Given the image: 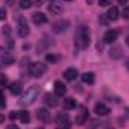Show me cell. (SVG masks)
Here are the masks:
<instances>
[{
	"mask_svg": "<svg viewBox=\"0 0 129 129\" xmlns=\"http://www.w3.org/2000/svg\"><path fill=\"white\" fill-rule=\"evenodd\" d=\"M90 44V32L86 26L78 27V30L75 33V47H78L80 50L87 48Z\"/></svg>",
	"mask_w": 129,
	"mask_h": 129,
	"instance_id": "cell-1",
	"label": "cell"
},
{
	"mask_svg": "<svg viewBox=\"0 0 129 129\" xmlns=\"http://www.w3.org/2000/svg\"><path fill=\"white\" fill-rule=\"evenodd\" d=\"M38 92H39V87H38V86H32L29 90H26V93H24L23 96L20 98V104H21L23 107L32 104L33 101L36 99V96H38Z\"/></svg>",
	"mask_w": 129,
	"mask_h": 129,
	"instance_id": "cell-2",
	"label": "cell"
},
{
	"mask_svg": "<svg viewBox=\"0 0 129 129\" xmlns=\"http://www.w3.org/2000/svg\"><path fill=\"white\" fill-rule=\"evenodd\" d=\"M45 71H47V64L41 63V62H33V63L29 64V74L35 78L41 77Z\"/></svg>",
	"mask_w": 129,
	"mask_h": 129,
	"instance_id": "cell-3",
	"label": "cell"
},
{
	"mask_svg": "<svg viewBox=\"0 0 129 129\" xmlns=\"http://www.w3.org/2000/svg\"><path fill=\"white\" fill-rule=\"evenodd\" d=\"M17 32L21 38H26L29 35V24L26 21L24 17H18V26H17Z\"/></svg>",
	"mask_w": 129,
	"mask_h": 129,
	"instance_id": "cell-4",
	"label": "cell"
},
{
	"mask_svg": "<svg viewBox=\"0 0 129 129\" xmlns=\"http://www.w3.org/2000/svg\"><path fill=\"white\" fill-rule=\"evenodd\" d=\"M69 29V21L68 20H60L53 24V32L54 33H63Z\"/></svg>",
	"mask_w": 129,
	"mask_h": 129,
	"instance_id": "cell-5",
	"label": "cell"
},
{
	"mask_svg": "<svg viewBox=\"0 0 129 129\" xmlns=\"http://www.w3.org/2000/svg\"><path fill=\"white\" fill-rule=\"evenodd\" d=\"M117 36H119V33L116 32V30H107L105 35H104V38H102V41L105 44H113L117 39Z\"/></svg>",
	"mask_w": 129,
	"mask_h": 129,
	"instance_id": "cell-6",
	"label": "cell"
},
{
	"mask_svg": "<svg viewBox=\"0 0 129 129\" xmlns=\"http://www.w3.org/2000/svg\"><path fill=\"white\" fill-rule=\"evenodd\" d=\"M48 11L53 14V15H59L62 12V5L57 2V0H51L50 5H48Z\"/></svg>",
	"mask_w": 129,
	"mask_h": 129,
	"instance_id": "cell-7",
	"label": "cell"
},
{
	"mask_svg": "<svg viewBox=\"0 0 129 129\" xmlns=\"http://www.w3.org/2000/svg\"><path fill=\"white\" fill-rule=\"evenodd\" d=\"M32 20L36 26H42V24L47 23V17H45V14H42V12H35L32 15Z\"/></svg>",
	"mask_w": 129,
	"mask_h": 129,
	"instance_id": "cell-8",
	"label": "cell"
},
{
	"mask_svg": "<svg viewBox=\"0 0 129 129\" xmlns=\"http://www.w3.org/2000/svg\"><path fill=\"white\" fill-rule=\"evenodd\" d=\"M95 113H96L98 116H107V114H110V108L105 104L98 102L96 105H95Z\"/></svg>",
	"mask_w": 129,
	"mask_h": 129,
	"instance_id": "cell-9",
	"label": "cell"
},
{
	"mask_svg": "<svg viewBox=\"0 0 129 129\" xmlns=\"http://www.w3.org/2000/svg\"><path fill=\"white\" fill-rule=\"evenodd\" d=\"M63 77L68 80V81H74V80L78 77V71H77L75 68H69V69H66V71H64Z\"/></svg>",
	"mask_w": 129,
	"mask_h": 129,
	"instance_id": "cell-10",
	"label": "cell"
},
{
	"mask_svg": "<svg viewBox=\"0 0 129 129\" xmlns=\"http://www.w3.org/2000/svg\"><path fill=\"white\" fill-rule=\"evenodd\" d=\"M54 92H56L57 96H64L66 95V86L62 81H56L54 83Z\"/></svg>",
	"mask_w": 129,
	"mask_h": 129,
	"instance_id": "cell-11",
	"label": "cell"
},
{
	"mask_svg": "<svg viewBox=\"0 0 129 129\" xmlns=\"http://www.w3.org/2000/svg\"><path fill=\"white\" fill-rule=\"evenodd\" d=\"M38 119H39L41 122L47 123V122L50 120V113H48V110H45V108H39V110H38Z\"/></svg>",
	"mask_w": 129,
	"mask_h": 129,
	"instance_id": "cell-12",
	"label": "cell"
},
{
	"mask_svg": "<svg viewBox=\"0 0 129 129\" xmlns=\"http://www.w3.org/2000/svg\"><path fill=\"white\" fill-rule=\"evenodd\" d=\"M21 89H23L21 81H15V83H12V84L9 86V90H11L12 95H20V93H21Z\"/></svg>",
	"mask_w": 129,
	"mask_h": 129,
	"instance_id": "cell-13",
	"label": "cell"
},
{
	"mask_svg": "<svg viewBox=\"0 0 129 129\" xmlns=\"http://www.w3.org/2000/svg\"><path fill=\"white\" fill-rule=\"evenodd\" d=\"M44 101H45V104L48 105V107H57V98L56 96H53L51 93H47L45 96H44Z\"/></svg>",
	"mask_w": 129,
	"mask_h": 129,
	"instance_id": "cell-14",
	"label": "cell"
},
{
	"mask_svg": "<svg viewBox=\"0 0 129 129\" xmlns=\"http://www.w3.org/2000/svg\"><path fill=\"white\" fill-rule=\"evenodd\" d=\"M81 80H83V83H86V84H93V83H95V74H93V72H84V74L81 75Z\"/></svg>",
	"mask_w": 129,
	"mask_h": 129,
	"instance_id": "cell-15",
	"label": "cell"
},
{
	"mask_svg": "<svg viewBox=\"0 0 129 129\" xmlns=\"http://www.w3.org/2000/svg\"><path fill=\"white\" fill-rule=\"evenodd\" d=\"M77 107V101L72 99V98H66L63 101V108L64 110H74Z\"/></svg>",
	"mask_w": 129,
	"mask_h": 129,
	"instance_id": "cell-16",
	"label": "cell"
},
{
	"mask_svg": "<svg viewBox=\"0 0 129 129\" xmlns=\"http://www.w3.org/2000/svg\"><path fill=\"white\" fill-rule=\"evenodd\" d=\"M107 18H108L110 21H111V20H113V21L117 20V18H119V9H117V8H110L108 12H107Z\"/></svg>",
	"mask_w": 129,
	"mask_h": 129,
	"instance_id": "cell-17",
	"label": "cell"
},
{
	"mask_svg": "<svg viewBox=\"0 0 129 129\" xmlns=\"http://www.w3.org/2000/svg\"><path fill=\"white\" fill-rule=\"evenodd\" d=\"M110 57L114 59V60L120 59V57H122V48H120V47H114V48H111V50H110Z\"/></svg>",
	"mask_w": 129,
	"mask_h": 129,
	"instance_id": "cell-18",
	"label": "cell"
},
{
	"mask_svg": "<svg viewBox=\"0 0 129 129\" xmlns=\"http://www.w3.org/2000/svg\"><path fill=\"white\" fill-rule=\"evenodd\" d=\"M86 119H87V110H86V108H83V110H81V113L77 116L75 122H77V125H83V123L86 122Z\"/></svg>",
	"mask_w": 129,
	"mask_h": 129,
	"instance_id": "cell-19",
	"label": "cell"
},
{
	"mask_svg": "<svg viewBox=\"0 0 129 129\" xmlns=\"http://www.w3.org/2000/svg\"><path fill=\"white\" fill-rule=\"evenodd\" d=\"M18 117L23 123H29L30 122V114L29 111H18Z\"/></svg>",
	"mask_w": 129,
	"mask_h": 129,
	"instance_id": "cell-20",
	"label": "cell"
},
{
	"mask_svg": "<svg viewBox=\"0 0 129 129\" xmlns=\"http://www.w3.org/2000/svg\"><path fill=\"white\" fill-rule=\"evenodd\" d=\"M12 62H14V59L11 56H0V68L2 66H8V64H11Z\"/></svg>",
	"mask_w": 129,
	"mask_h": 129,
	"instance_id": "cell-21",
	"label": "cell"
},
{
	"mask_svg": "<svg viewBox=\"0 0 129 129\" xmlns=\"http://www.w3.org/2000/svg\"><path fill=\"white\" fill-rule=\"evenodd\" d=\"M32 6V0H20V8L21 9H29Z\"/></svg>",
	"mask_w": 129,
	"mask_h": 129,
	"instance_id": "cell-22",
	"label": "cell"
},
{
	"mask_svg": "<svg viewBox=\"0 0 129 129\" xmlns=\"http://www.w3.org/2000/svg\"><path fill=\"white\" fill-rule=\"evenodd\" d=\"M6 84H8V78H6L5 75H2V74H0V90H2V89H5V87H6Z\"/></svg>",
	"mask_w": 129,
	"mask_h": 129,
	"instance_id": "cell-23",
	"label": "cell"
},
{
	"mask_svg": "<svg viewBox=\"0 0 129 129\" xmlns=\"http://www.w3.org/2000/svg\"><path fill=\"white\" fill-rule=\"evenodd\" d=\"M59 125H68V116L66 114H60L59 116Z\"/></svg>",
	"mask_w": 129,
	"mask_h": 129,
	"instance_id": "cell-24",
	"label": "cell"
},
{
	"mask_svg": "<svg viewBox=\"0 0 129 129\" xmlns=\"http://www.w3.org/2000/svg\"><path fill=\"white\" fill-rule=\"evenodd\" d=\"M122 15H123V18L129 20V5H126V6L123 8V11H122Z\"/></svg>",
	"mask_w": 129,
	"mask_h": 129,
	"instance_id": "cell-25",
	"label": "cell"
},
{
	"mask_svg": "<svg viewBox=\"0 0 129 129\" xmlns=\"http://www.w3.org/2000/svg\"><path fill=\"white\" fill-rule=\"evenodd\" d=\"M5 107H6V99H5L2 90H0V108H5Z\"/></svg>",
	"mask_w": 129,
	"mask_h": 129,
	"instance_id": "cell-26",
	"label": "cell"
},
{
	"mask_svg": "<svg viewBox=\"0 0 129 129\" xmlns=\"http://www.w3.org/2000/svg\"><path fill=\"white\" fill-rule=\"evenodd\" d=\"M108 21H110V20L107 18V15H101V17H99V23H102V24H107Z\"/></svg>",
	"mask_w": 129,
	"mask_h": 129,
	"instance_id": "cell-27",
	"label": "cell"
},
{
	"mask_svg": "<svg viewBox=\"0 0 129 129\" xmlns=\"http://www.w3.org/2000/svg\"><path fill=\"white\" fill-rule=\"evenodd\" d=\"M99 5L101 6H110L111 5V0H99Z\"/></svg>",
	"mask_w": 129,
	"mask_h": 129,
	"instance_id": "cell-28",
	"label": "cell"
},
{
	"mask_svg": "<svg viewBox=\"0 0 129 129\" xmlns=\"http://www.w3.org/2000/svg\"><path fill=\"white\" fill-rule=\"evenodd\" d=\"M6 18V11L5 8H0V20H5Z\"/></svg>",
	"mask_w": 129,
	"mask_h": 129,
	"instance_id": "cell-29",
	"label": "cell"
},
{
	"mask_svg": "<svg viewBox=\"0 0 129 129\" xmlns=\"http://www.w3.org/2000/svg\"><path fill=\"white\" fill-rule=\"evenodd\" d=\"M47 60H48V62H56L57 57H56V56H51V54H47Z\"/></svg>",
	"mask_w": 129,
	"mask_h": 129,
	"instance_id": "cell-30",
	"label": "cell"
},
{
	"mask_svg": "<svg viewBox=\"0 0 129 129\" xmlns=\"http://www.w3.org/2000/svg\"><path fill=\"white\" fill-rule=\"evenodd\" d=\"M9 117H11L12 120H14V119H17V117H18V111H12V113L9 114Z\"/></svg>",
	"mask_w": 129,
	"mask_h": 129,
	"instance_id": "cell-31",
	"label": "cell"
},
{
	"mask_svg": "<svg viewBox=\"0 0 129 129\" xmlns=\"http://www.w3.org/2000/svg\"><path fill=\"white\" fill-rule=\"evenodd\" d=\"M6 129H20V128H18L17 125H8V128Z\"/></svg>",
	"mask_w": 129,
	"mask_h": 129,
	"instance_id": "cell-32",
	"label": "cell"
},
{
	"mask_svg": "<svg viewBox=\"0 0 129 129\" xmlns=\"http://www.w3.org/2000/svg\"><path fill=\"white\" fill-rule=\"evenodd\" d=\"M57 129H69V125H60Z\"/></svg>",
	"mask_w": 129,
	"mask_h": 129,
	"instance_id": "cell-33",
	"label": "cell"
},
{
	"mask_svg": "<svg viewBox=\"0 0 129 129\" xmlns=\"http://www.w3.org/2000/svg\"><path fill=\"white\" fill-rule=\"evenodd\" d=\"M119 3H120V5H126V3H128V0H119Z\"/></svg>",
	"mask_w": 129,
	"mask_h": 129,
	"instance_id": "cell-34",
	"label": "cell"
},
{
	"mask_svg": "<svg viewBox=\"0 0 129 129\" xmlns=\"http://www.w3.org/2000/svg\"><path fill=\"white\" fill-rule=\"evenodd\" d=\"M126 68H128V69H129V59H128V60H126Z\"/></svg>",
	"mask_w": 129,
	"mask_h": 129,
	"instance_id": "cell-35",
	"label": "cell"
},
{
	"mask_svg": "<svg viewBox=\"0 0 129 129\" xmlns=\"http://www.w3.org/2000/svg\"><path fill=\"white\" fill-rule=\"evenodd\" d=\"M3 120H5V117H3V116H0V122H3Z\"/></svg>",
	"mask_w": 129,
	"mask_h": 129,
	"instance_id": "cell-36",
	"label": "cell"
},
{
	"mask_svg": "<svg viewBox=\"0 0 129 129\" xmlns=\"http://www.w3.org/2000/svg\"><path fill=\"white\" fill-rule=\"evenodd\" d=\"M8 3H9V5H12V3H14V0H8Z\"/></svg>",
	"mask_w": 129,
	"mask_h": 129,
	"instance_id": "cell-37",
	"label": "cell"
},
{
	"mask_svg": "<svg viewBox=\"0 0 129 129\" xmlns=\"http://www.w3.org/2000/svg\"><path fill=\"white\" fill-rule=\"evenodd\" d=\"M126 44H128V47H129V36L126 38Z\"/></svg>",
	"mask_w": 129,
	"mask_h": 129,
	"instance_id": "cell-38",
	"label": "cell"
},
{
	"mask_svg": "<svg viewBox=\"0 0 129 129\" xmlns=\"http://www.w3.org/2000/svg\"><path fill=\"white\" fill-rule=\"evenodd\" d=\"M66 2H71V0H66Z\"/></svg>",
	"mask_w": 129,
	"mask_h": 129,
	"instance_id": "cell-39",
	"label": "cell"
}]
</instances>
